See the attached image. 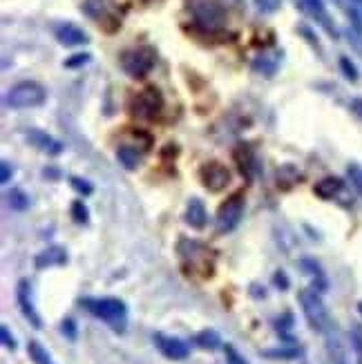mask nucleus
Wrapping results in <instances>:
<instances>
[{
	"label": "nucleus",
	"mask_w": 362,
	"mask_h": 364,
	"mask_svg": "<svg viewBox=\"0 0 362 364\" xmlns=\"http://www.w3.org/2000/svg\"><path fill=\"white\" fill-rule=\"evenodd\" d=\"M25 139L34 148H38L41 152H47V154H52V156H56V154H60L63 150H65V146H63L58 139H54L52 134H47L43 130H27Z\"/></svg>",
	"instance_id": "12"
},
{
	"label": "nucleus",
	"mask_w": 362,
	"mask_h": 364,
	"mask_svg": "<svg viewBox=\"0 0 362 364\" xmlns=\"http://www.w3.org/2000/svg\"><path fill=\"white\" fill-rule=\"evenodd\" d=\"M65 264H68V250L63 246L45 248L34 259V266L38 268V271H43V268H52V266H65Z\"/></svg>",
	"instance_id": "16"
},
{
	"label": "nucleus",
	"mask_w": 362,
	"mask_h": 364,
	"mask_svg": "<svg viewBox=\"0 0 362 364\" xmlns=\"http://www.w3.org/2000/svg\"><path fill=\"white\" fill-rule=\"evenodd\" d=\"M183 219H186V224L191 226V228H195V230L206 228V224H208V213H206V205H203V201L197 199V197L188 201Z\"/></svg>",
	"instance_id": "17"
},
{
	"label": "nucleus",
	"mask_w": 362,
	"mask_h": 364,
	"mask_svg": "<svg viewBox=\"0 0 362 364\" xmlns=\"http://www.w3.org/2000/svg\"><path fill=\"white\" fill-rule=\"evenodd\" d=\"M244 203H246V197H244V190H238V193H233L222 205H219L217 210V232L219 235H226V232H233L235 228L240 226L242 221V215H244Z\"/></svg>",
	"instance_id": "6"
},
{
	"label": "nucleus",
	"mask_w": 362,
	"mask_h": 364,
	"mask_svg": "<svg viewBox=\"0 0 362 364\" xmlns=\"http://www.w3.org/2000/svg\"><path fill=\"white\" fill-rule=\"evenodd\" d=\"M291 326H293V315H291V313H284V315H282V318H277V320H275V328H277L280 333L284 336V338H287V333L291 331Z\"/></svg>",
	"instance_id": "29"
},
{
	"label": "nucleus",
	"mask_w": 362,
	"mask_h": 364,
	"mask_svg": "<svg viewBox=\"0 0 362 364\" xmlns=\"http://www.w3.org/2000/svg\"><path fill=\"white\" fill-rule=\"evenodd\" d=\"M90 54H74L72 58L65 60V68H81V65H87L90 63Z\"/></svg>",
	"instance_id": "34"
},
{
	"label": "nucleus",
	"mask_w": 362,
	"mask_h": 364,
	"mask_svg": "<svg viewBox=\"0 0 362 364\" xmlns=\"http://www.w3.org/2000/svg\"><path fill=\"white\" fill-rule=\"evenodd\" d=\"M87 16H92V18H97V21H103L107 11H110V5H107V0H85L83 7H81Z\"/></svg>",
	"instance_id": "23"
},
{
	"label": "nucleus",
	"mask_w": 362,
	"mask_h": 364,
	"mask_svg": "<svg viewBox=\"0 0 362 364\" xmlns=\"http://www.w3.org/2000/svg\"><path fill=\"white\" fill-rule=\"evenodd\" d=\"M324 336H326V351H329V360H331V364H349L347 344H344V340L338 331L329 328Z\"/></svg>",
	"instance_id": "15"
},
{
	"label": "nucleus",
	"mask_w": 362,
	"mask_h": 364,
	"mask_svg": "<svg viewBox=\"0 0 362 364\" xmlns=\"http://www.w3.org/2000/svg\"><path fill=\"white\" fill-rule=\"evenodd\" d=\"M164 94L156 90L154 85L137 92L130 99V114L137 119H154L161 114L164 109Z\"/></svg>",
	"instance_id": "7"
},
{
	"label": "nucleus",
	"mask_w": 362,
	"mask_h": 364,
	"mask_svg": "<svg viewBox=\"0 0 362 364\" xmlns=\"http://www.w3.org/2000/svg\"><path fill=\"white\" fill-rule=\"evenodd\" d=\"M0 338H3V344L7 346V349H16V340H14V336L9 333V326L7 324H3L0 326Z\"/></svg>",
	"instance_id": "35"
},
{
	"label": "nucleus",
	"mask_w": 362,
	"mask_h": 364,
	"mask_svg": "<svg viewBox=\"0 0 362 364\" xmlns=\"http://www.w3.org/2000/svg\"><path fill=\"white\" fill-rule=\"evenodd\" d=\"M152 342L156 349L161 351V355L168 360H186L191 355V346H188L181 338L166 336V333H152Z\"/></svg>",
	"instance_id": "10"
},
{
	"label": "nucleus",
	"mask_w": 362,
	"mask_h": 364,
	"mask_svg": "<svg viewBox=\"0 0 362 364\" xmlns=\"http://www.w3.org/2000/svg\"><path fill=\"white\" fill-rule=\"evenodd\" d=\"M54 36L60 45H65V47H76V45H85L90 43L87 34L85 31L74 25V23H60L54 27Z\"/></svg>",
	"instance_id": "11"
},
{
	"label": "nucleus",
	"mask_w": 362,
	"mask_h": 364,
	"mask_svg": "<svg viewBox=\"0 0 362 364\" xmlns=\"http://www.w3.org/2000/svg\"><path fill=\"white\" fill-rule=\"evenodd\" d=\"M16 299H18V306H21V313L25 315V320L31 326H34V328H43V318H41L38 311H36L29 279H21L18 282V287H16Z\"/></svg>",
	"instance_id": "9"
},
{
	"label": "nucleus",
	"mask_w": 362,
	"mask_h": 364,
	"mask_svg": "<svg viewBox=\"0 0 362 364\" xmlns=\"http://www.w3.org/2000/svg\"><path fill=\"white\" fill-rule=\"evenodd\" d=\"M342 188H344L342 179H338V177H326L320 183H316V195L322 197V199H334L338 193H342Z\"/></svg>",
	"instance_id": "21"
},
{
	"label": "nucleus",
	"mask_w": 362,
	"mask_h": 364,
	"mask_svg": "<svg viewBox=\"0 0 362 364\" xmlns=\"http://www.w3.org/2000/svg\"><path fill=\"white\" fill-rule=\"evenodd\" d=\"M300 299V306H302V313L309 322V326L313 331H318V333H326L329 328H334V322H331V315H329L322 297L316 289H304L297 295Z\"/></svg>",
	"instance_id": "3"
},
{
	"label": "nucleus",
	"mask_w": 362,
	"mask_h": 364,
	"mask_svg": "<svg viewBox=\"0 0 362 364\" xmlns=\"http://www.w3.org/2000/svg\"><path fill=\"white\" fill-rule=\"evenodd\" d=\"M60 331H63V336H65L68 340H76V322L72 318H65L60 322Z\"/></svg>",
	"instance_id": "32"
},
{
	"label": "nucleus",
	"mask_w": 362,
	"mask_h": 364,
	"mask_svg": "<svg viewBox=\"0 0 362 364\" xmlns=\"http://www.w3.org/2000/svg\"><path fill=\"white\" fill-rule=\"evenodd\" d=\"M27 353H29V358H31V362H34V364H54L52 362V355L47 353L45 346L41 342H36V340H29Z\"/></svg>",
	"instance_id": "22"
},
{
	"label": "nucleus",
	"mask_w": 362,
	"mask_h": 364,
	"mask_svg": "<svg viewBox=\"0 0 362 364\" xmlns=\"http://www.w3.org/2000/svg\"><path fill=\"white\" fill-rule=\"evenodd\" d=\"M224 355H226V364H248L246 358L238 349H235L233 344H226L224 346Z\"/></svg>",
	"instance_id": "27"
},
{
	"label": "nucleus",
	"mask_w": 362,
	"mask_h": 364,
	"mask_svg": "<svg viewBox=\"0 0 362 364\" xmlns=\"http://www.w3.org/2000/svg\"><path fill=\"white\" fill-rule=\"evenodd\" d=\"M349 179H351L353 188L362 195V170L358 166H349Z\"/></svg>",
	"instance_id": "33"
},
{
	"label": "nucleus",
	"mask_w": 362,
	"mask_h": 364,
	"mask_svg": "<svg viewBox=\"0 0 362 364\" xmlns=\"http://www.w3.org/2000/svg\"><path fill=\"white\" fill-rule=\"evenodd\" d=\"M199 349H203V351H217L219 346H222L224 342H222V338H219V333L217 331H213V328H206V331H199V333L195 336V340H193Z\"/></svg>",
	"instance_id": "20"
},
{
	"label": "nucleus",
	"mask_w": 362,
	"mask_h": 364,
	"mask_svg": "<svg viewBox=\"0 0 362 364\" xmlns=\"http://www.w3.org/2000/svg\"><path fill=\"white\" fill-rule=\"evenodd\" d=\"M264 358H275V360H291V358H297L300 355V349H266L262 351Z\"/></svg>",
	"instance_id": "26"
},
{
	"label": "nucleus",
	"mask_w": 362,
	"mask_h": 364,
	"mask_svg": "<svg viewBox=\"0 0 362 364\" xmlns=\"http://www.w3.org/2000/svg\"><path fill=\"white\" fill-rule=\"evenodd\" d=\"M282 65V52L280 50H264L260 52L253 63H250V68H253V72L262 74V76H273Z\"/></svg>",
	"instance_id": "13"
},
{
	"label": "nucleus",
	"mask_w": 362,
	"mask_h": 364,
	"mask_svg": "<svg viewBox=\"0 0 362 364\" xmlns=\"http://www.w3.org/2000/svg\"><path fill=\"white\" fill-rule=\"evenodd\" d=\"M255 5L262 14H275L282 7V0H255Z\"/></svg>",
	"instance_id": "30"
},
{
	"label": "nucleus",
	"mask_w": 362,
	"mask_h": 364,
	"mask_svg": "<svg viewBox=\"0 0 362 364\" xmlns=\"http://www.w3.org/2000/svg\"><path fill=\"white\" fill-rule=\"evenodd\" d=\"M144 3H159V0H144Z\"/></svg>",
	"instance_id": "38"
},
{
	"label": "nucleus",
	"mask_w": 362,
	"mask_h": 364,
	"mask_svg": "<svg viewBox=\"0 0 362 364\" xmlns=\"http://www.w3.org/2000/svg\"><path fill=\"white\" fill-rule=\"evenodd\" d=\"M78 304H81L90 315H94V318L103 320L115 331H119V333L125 331V324H128V306H125L123 299H119V297H81Z\"/></svg>",
	"instance_id": "1"
},
{
	"label": "nucleus",
	"mask_w": 362,
	"mask_h": 364,
	"mask_svg": "<svg viewBox=\"0 0 362 364\" xmlns=\"http://www.w3.org/2000/svg\"><path fill=\"white\" fill-rule=\"evenodd\" d=\"M186 7L191 11L197 27L206 31H219L226 27V9L222 0H186Z\"/></svg>",
	"instance_id": "2"
},
{
	"label": "nucleus",
	"mask_w": 362,
	"mask_h": 364,
	"mask_svg": "<svg viewBox=\"0 0 362 364\" xmlns=\"http://www.w3.org/2000/svg\"><path fill=\"white\" fill-rule=\"evenodd\" d=\"M72 219L76 221L78 226H85L90 221V210H87V205L83 201H74L72 203Z\"/></svg>",
	"instance_id": "25"
},
{
	"label": "nucleus",
	"mask_w": 362,
	"mask_h": 364,
	"mask_svg": "<svg viewBox=\"0 0 362 364\" xmlns=\"http://www.w3.org/2000/svg\"><path fill=\"white\" fill-rule=\"evenodd\" d=\"M199 179H201L203 188L211 190V193H222V190L230 183V170L224 164L211 161L206 166H201Z\"/></svg>",
	"instance_id": "8"
},
{
	"label": "nucleus",
	"mask_w": 362,
	"mask_h": 364,
	"mask_svg": "<svg viewBox=\"0 0 362 364\" xmlns=\"http://www.w3.org/2000/svg\"><path fill=\"white\" fill-rule=\"evenodd\" d=\"M11 177H14V168H11V164H9V161H3V164H0V181L7 183Z\"/></svg>",
	"instance_id": "36"
},
{
	"label": "nucleus",
	"mask_w": 362,
	"mask_h": 364,
	"mask_svg": "<svg viewBox=\"0 0 362 364\" xmlns=\"http://www.w3.org/2000/svg\"><path fill=\"white\" fill-rule=\"evenodd\" d=\"M7 203L11 205L14 210H25L27 205H29V197L23 193V190H18V188H11L9 193H7Z\"/></svg>",
	"instance_id": "24"
},
{
	"label": "nucleus",
	"mask_w": 362,
	"mask_h": 364,
	"mask_svg": "<svg viewBox=\"0 0 362 364\" xmlns=\"http://www.w3.org/2000/svg\"><path fill=\"white\" fill-rule=\"evenodd\" d=\"M47 101V90L38 81H23L16 83L5 94V105L14 109H29L41 107Z\"/></svg>",
	"instance_id": "4"
},
{
	"label": "nucleus",
	"mask_w": 362,
	"mask_h": 364,
	"mask_svg": "<svg viewBox=\"0 0 362 364\" xmlns=\"http://www.w3.org/2000/svg\"><path fill=\"white\" fill-rule=\"evenodd\" d=\"M356 3H358V5H360V7H362V0H356Z\"/></svg>",
	"instance_id": "39"
},
{
	"label": "nucleus",
	"mask_w": 362,
	"mask_h": 364,
	"mask_svg": "<svg viewBox=\"0 0 362 364\" xmlns=\"http://www.w3.org/2000/svg\"><path fill=\"white\" fill-rule=\"evenodd\" d=\"M340 68H342L344 76H347L351 83H356V81H358V68L353 65V63H351L347 56H342V58H340Z\"/></svg>",
	"instance_id": "28"
},
{
	"label": "nucleus",
	"mask_w": 362,
	"mask_h": 364,
	"mask_svg": "<svg viewBox=\"0 0 362 364\" xmlns=\"http://www.w3.org/2000/svg\"><path fill=\"white\" fill-rule=\"evenodd\" d=\"M70 183H72V188L76 190V193H81V195H85V197H87V195H92V190H94L90 181L78 179V177H72V179H70Z\"/></svg>",
	"instance_id": "31"
},
{
	"label": "nucleus",
	"mask_w": 362,
	"mask_h": 364,
	"mask_svg": "<svg viewBox=\"0 0 362 364\" xmlns=\"http://www.w3.org/2000/svg\"><path fill=\"white\" fill-rule=\"evenodd\" d=\"M300 7L311 16L313 21H318L326 31L334 34V27H331V18H329L326 7H324V0H300Z\"/></svg>",
	"instance_id": "18"
},
{
	"label": "nucleus",
	"mask_w": 362,
	"mask_h": 364,
	"mask_svg": "<svg viewBox=\"0 0 362 364\" xmlns=\"http://www.w3.org/2000/svg\"><path fill=\"white\" fill-rule=\"evenodd\" d=\"M156 63V52L150 45L132 47V50L121 54V70L130 78H146Z\"/></svg>",
	"instance_id": "5"
},
{
	"label": "nucleus",
	"mask_w": 362,
	"mask_h": 364,
	"mask_svg": "<svg viewBox=\"0 0 362 364\" xmlns=\"http://www.w3.org/2000/svg\"><path fill=\"white\" fill-rule=\"evenodd\" d=\"M117 159L121 161L123 168L134 170L141 166V159H144V150H139V146H119L117 148Z\"/></svg>",
	"instance_id": "19"
},
{
	"label": "nucleus",
	"mask_w": 362,
	"mask_h": 364,
	"mask_svg": "<svg viewBox=\"0 0 362 364\" xmlns=\"http://www.w3.org/2000/svg\"><path fill=\"white\" fill-rule=\"evenodd\" d=\"M233 156H235V161H238V166H240V172L248 181L257 175V168H260L257 166V154H255V150L250 148L248 144L238 146V150L233 152Z\"/></svg>",
	"instance_id": "14"
},
{
	"label": "nucleus",
	"mask_w": 362,
	"mask_h": 364,
	"mask_svg": "<svg viewBox=\"0 0 362 364\" xmlns=\"http://www.w3.org/2000/svg\"><path fill=\"white\" fill-rule=\"evenodd\" d=\"M275 284H277V287H280L282 291H287V289H289V277H287L284 273H282V271H277V273H275Z\"/></svg>",
	"instance_id": "37"
}]
</instances>
